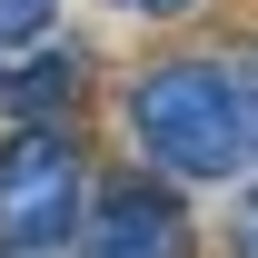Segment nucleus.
Segmentation results:
<instances>
[{"label": "nucleus", "instance_id": "3", "mask_svg": "<svg viewBox=\"0 0 258 258\" xmlns=\"http://www.w3.org/2000/svg\"><path fill=\"white\" fill-rule=\"evenodd\" d=\"M80 80H90V60L60 50V40H40V50H20V70H0V109L10 119H70Z\"/></svg>", "mask_w": 258, "mask_h": 258}, {"label": "nucleus", "instance_id": "1", "mask_svg": "<svg viewBox=\"0 0 258 258\" xmlns=\"http://www.w3.org/2000/svg\"><path fill=\"white\" fill-rule=\"evenodd\" d=\"M119 129L179 189H238L258 159V70L238 50H159L119 80Z\"/></svg>", "mask_w": 258, "mask_h": 258}, {"label": "nucleus", "instance_id": "2", "mask_svg": "<svg viewBox=\"0 0 258 258\" xmlns=\"http://www.w3.org/2000/svg\"><path fill=\"white\" fill-rule=\"evenodd\" d=\"M90 149L70 139V119H20L0 139V248L60 258L90 228Z\"/></svg>", "mask_w": 258, "mask_h": 258}, {"label": "nucleus", "instance_id": "6", "mask_svg": "<svg viewBox=\"0 0 258 258\" xmlns=\"http://www.w3.org/2000/svg\"><path fill=\"white\" fill-rule=\"evenodd\" d=\"M109 10H119V20H149V30H169V20H189L199 0H109Z\"/></svg>", "mask_w": 258, "mask_h": 258}, {"label": "nucleus", "instance_id": "9", "mask_svg": "<svg viewBox=\"0 0 258 258\" xmlns=\"http://www.w3.org/2000/svg\"><path fill=\"white\" fill-rule=\"evenodd\" d=\"M0 70H10V60H0Z\"/></svg>", "mask_w": 258, "mask_h": 258}, {"label": "nucleus", "instance_id": "7", "mask_svg": "<svg viewBox=\"0 0 258 258\" xmlns=\"http://www.w3.org/2000/svg\"><path fill=\"white\" fill-rule=\"evenodd\" d=\"M80 258H149V248H129V238H99V228H80Z\"/></svg>", "mask_w": 258, "mask_h": 258}, {"label": "nucleus", "instance_id": "4", "mask_svg": "<svg viewBox=\"0 0 258 258\" xmlns=\"http://www.w3.org/2000/svg\"><path fill=\"white\" fill-rule=\"evenodd\" d=\"M60 30V0H0V60H20Z\"/></svg>", "mask_w": 258, "mask_h": 258}, {"label": "nucleus", "instance_id": "8", "mask_svg": "<svg viewBox=\"0 0 258 258\" xmlns=\"http://www.w3.org/2000/svg\"><path fill=\"white\" fill-rule=\"evenodd\" d=\"M0 258H30V248H0Z\"/></svg>", "mask_w": 258, "mask_h": 258}, {"label": "nucleus", "instance_id": "5", "mask_svg": "<svg viewBox=\"0 0 258 258\" xmlns=\"http://www.w3.org/2000/svg\"><path fill=\"white\" fill-rule=\"evenodd\" d=\"M228 258H258V169L238 179V199H228Z\"/></svg>", "mask_w": 258, "mask_h": 258}]
</instances>
